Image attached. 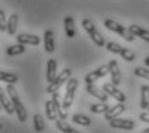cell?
<instances>
[{
	"label": "cell",
	"instance_id": "1",
	"mask_svg": "<svg viewBox=\"0 0 149 133\" xmlns=\"http://www.w3.org/2000/svg\"><path fill=\"white\" fill-rule=\"evenodd\" d=\"M7 90H8V94H9L10 100L13 102V106H14V111H16V115L18 118L19 121H26L27 119V111L25 110V106L22 105L21 100L18 97V93H17L16 88H14V84H7Z\"/></svg>",
	"mask_w": 149,
	"mask_h": 133
},
{
	"label": "cell",
	"instance_id": "2",
	"mask_svg": "<svg viewBox=\"0 0 149 133\" xmlns=\"http://www.w3.org/2000/svg\"><path fill=\"white\" fill-rule=\"evenodd\" d=\"M104 26L107 27L108 30L114 31V32H117L118 35H121L126 41H130V43H131V41L135 40V35L131 32L130 29H126V27H123L121 23L113 21V19H110V18L105 19V21H104Z\"/></svg>",
	"mask_w": 149,
	"mask_h": 133
},
{
	"label": "cell",
	"instance_id": "3",
	"mask_svg": "<svg viewBox=\"0 0 149 133\" xmlns=\"http://www.w3.org/2000/svg\"><path fill=\"white\" fill-rule=\"evenodd\" d=\"M82 27L87 31V34L90 35V38L92 39V41L97 45V47H104V45H107L105 44V39L102 38V35L97 31V29L95 27V25H93V22L91 21V19H88V18L83 19Z\"/></svg>",
	"mask_w": 149,
	"mask_h": 133
},
{
	"label": "cell",
	"instance_id": "4",
	"mask_svg": "<svg viewBox=\"0 0 149 133\" xmlns=\"http://www.w3.org/2000/svg\"><path fill=\"white\" fill-rule=\"evenodd\" d=\"M70 78H71V70L70 69H64L61 72H60V75H57L56 78H54L53 81H51V83L48 84L47 92L49 93V94L57 92V90L61 88V87L64 85Z\"/></svg>",
	"mask_w": 149,
	"mask_h": 133
},
{
	"label": "cell",
	"instance_id": "5",
	"mask_svg": "<svg viewBox=\"0 0 149 133\" xmlns=\"http://www.w3.org/2000/svg\"><path fill=\"white\" fill-rule=\"evenodd\" d=\"M77 88H78V79L70 78L66 81V92H65V97H64V107L66 110L73 105Z\"/></svg>",
	"mask_w": 149,
	"mask_h": 133
},
{
	"label": "cell",
	"instance_id": "6",
	"mask_svg": "<svg viewBox=\"0 0 149 133\" xmlns=\"http://www.w3.org/2000/svg\"><path fill=\"white\" fill-rule=\"evenodd\" d=\"M109 71H110V67H109V63L108 65H101L100 67H97L96 70H93V71H91L90 74L86 75L84 78V81L86 84H92L97 81L99 79L104 78L107 74H109Z\"/></svg>",
	"mask_w": 149,
	"mask_h": 133
},
{
	"label": "cell",
	"instance_id": "7",
	"mask_svg": "<svg viewBox=\"0 0 149 133\" xmlns=\"http://www.w3.org/2000/svg\"><path fill=\"white\" fill-rule=\"evenodd\" d=\"M109 125L114 129H125V131H132L135 128V121L130 119H119L114 118L109 121Z\"/></svg>",
	"mask_w": 149,
	"mask_h": 133
},
{
	"label": "cell",
	"instance_id": "8",
	"mask_svg": "<svg viewBox=\"0 0 149 133\" xmlns=\"http://www.w3.org/2000/svg\"><path fill=\"white\" fill-rule=\"evenodd\" d=\"M102 89H104L109 96H111L114 100L118 101V102H125L126 101L125 93H122L121 90L117 88V85H114L113 83H105L104 85H102Z\"/></svg>",
	"mask_w": 149,
	"mask_h": 133
},
{
	"label": "cell",
	"instance_id": "9",
	"mask_svg": "<svg viewBox=\"0 0 149 133\" xmlns=\"http://www.w3.org/2000/svg\"><path fill=\"white\" fill-rule=\"evenodd\" d=\"M0 103H1L3 109L5 110V112H7L8 115H12L14 114V106H13V102L12 100H10L9 94H7L5 93V89L3 88V87H0Z\"/></svg>",
	"mask_w": 149,
	"mask_h": 133
},
{
	"label": "cell",
	"instance_id": "10",
	"mask_svg": "<svg viewBox=\"0 0 149 133\" xmlns=\"http://www.w3.org/2000/svg\"><path fill=\"white\" fill-rule=\"evenodd\" d=\"M52 101H53L54 106H56V110H57V112H58L60 119H64L65 120V119L68 118V112H66V109L64 107V100H62L61 94L58 93V90L52 93Z\"/></svg>",
	"mask_w": 149,
	"mask_h": 133
},
{
	"label": "cell",
	"instance_id": "11",
	"mask_svg": "<svg viewBox=\"0 0 149 133\" xmlns=\"http://www.w3.org/2000/svg\"><path fill=\"white\" fill-rule=\"evenodd\" d=\"M109 67H110V71H109V74H110V78H111V83L114 84V85L118 87L119 84H121V70H119V66H118V62L116 61V59H111L110 62H109Z\"/></svg>",
	"mask_w": 149,
	"mask_h": 133
},
{
	"label": "cell",
	"instance_id": "12",
	"mask_svg": "<svg viewBox=\"0 0 149 133\" xmlns=\"http://www.w3.org/2000/svg\"><path fill=\"white\" fill-rule=\"evenodd\" d=\"M86 89H87V92L90 93L91 96H93V97H96L97 100L102 101V102H107L108 101V93L105 92L104 89H100L99 87L95 85V83L92 84H87V87H86Z\"/></svg>",
	"mask_w": 149,
	"mask_h": 133
},
{
	"label": "cell",
	"instance_id": "13",
	"mask_svg": "<svg viewBox=\"0 0 149 133\" xmlns=\"http://www.w3.org/2000/svg\"><path fill=\"white\" fill-rule=\"evenodd\" d=\"M17 43H21L25 45H39L40 44V38L33 34H19L17 35Z\"/></svg>",
	"mask_w": 149,
	"mask_h": 133
},
{
	"label": "cell",
	"instance_id": "14",
	"mask_svg": "<svg viewBox=\"0 0 149 133\" xmlns=\"http://www.w3.org/2000/svg\"><path fill=\"white\" fill-rule=\"evenodd\" d=\"M126 110V107H125V105H123V102H119L118 105H116V106H113V107H110V109L108 110L107 112L104 114V116L107 120L110 121L111 119H114V118H118L119 115L122 114L123 111Z\"/></svg>",
	"mask_w": 149,
	"mask_h": 133
},
{
	"label": "cell",
	"instance_id": "15",
	"mask_svg": "<svg viewBox=\"0 0 149 133\" xmlns=\"http://www.w3.org/2000/svg\"><path fill=\"white\" fill-rule=\"evenodd\" d=\"M64 27H65V34L68 38L73 39L75 36V22L74 18L70 16H66L64 18Z\"/></svg>",
	"mask_w": 149,
	"mask_h": 133
},
{
	"label": "cell",
	"instance_id": "16",
	"mask_svg": "<svg viewBox=\"0 0 149 133\" xmlns=\"http://www.w3.org/2000/svg\"><path fill=\"white\" fill-rule=\"evenodd\" d=\"M44 48L47 53L54 52V35H53V31L51 30H47L44 32Z\"/></svg>",
	"mask_w": 149,
	"mask_h": 133
},
{
	"label": "cell",
	"instance_id": "17",
	"mask_svg": "<svg viewBox=\"0 0 149 133\" xmlns=\"http://www.w3.org/2000/svg\"><path fill=\"white\" fill-rule=\"evenodd\" d=\"M56 76H57V62L53 58H51L47 63V75H45V79H47L48 83H51V81L54 80Z\"/></svg>",
	"mask_w": 149,
	"mask_h": 133
},
{
	"label": "cell",
	"instance_id": "18",
	"mask_svg": "<svg viewBox=\"0 0 149 133\" xmlns=\"http://www.w3.org/2000/svg\"><path fill=\"white\" fill-rule=\"evenodd\" d=\"M128 29H130V31H131V32H132L135 36H137V38L143 39V40H145L147 43H149V31H148V30L143 29V27L137 26V25H131Z\"/></svg>",
	"mask_w": 149,
	"mask_h": 133
},
{
	"label": "cell",
	"instance_id": "19",
	"mask_svg": "<svg viewBox=\"0 0 149 133\" xmlns=\"http://www.w3.org/2000/svg\"><path fill=\"white\" fill-rule=\"evenodd\" d=\"M45 115H47V118L49 119V120L56 121L57 119H58V112H57L56 106H54L52 100H48L47 102H45Z\"/></svg>",
	"mask_w": 149,
	"mask_h": 133
},
{
	"label": "cell",
	"instance_id": "20",
	"mask_svg": "<svg viewBox=\"0 0 149 133\" xmlns=\"http://www.w3.org/2000/svg\"><path fill=\"white\" fill-rule=\"evenodd\" d=\"M17 26H18V16L16 13H13L12 16L8 19V26H7V31L9 35H14L17 31Z\"/></svg>",
	"mask_w": 149,
	"mask_h": 133
},
{
	"label": "cell",
	"instance_id": "21",
	"mask_svg": "<svg viewBox=\"0 0 149 133\" xmlns=\"http://www.w3.org/2000/svg\"><path fill=\"white\" fill-rule=\"evenodd\" d=\"M149 106V85H141V100H140V107L147 110Z\"/></svg>",
	"mask_w": 149,
	"mask_h": 133
},
{
	"label": "cell",
	"instance_id": "22",
	"mask_svg": "<svg viewBox=\"0 0 149 133\" xmlns=\"http://www.w3.org/2000/svg\"><path fill=\"white\" fill-rule=\"evenodd\" d=\"M25 44H21V43H17L14 45H10V47H8L7 49V54L8 56H18V54H22V53L25 52Z\"/></svg>",
	"mask_w": 149,
	"mask_h": 133
},
{
	"label": "cell",
	"instance_id": "23",
	"mask_svg": "<svg viewBox=\"0 0 149 133\" xmlns=\"http://www.w3.org/2000/svg\"><path fill=\"white\" fill-rule=\"evenodd\" d=\"M0 81H4L7 84H14L18 81V76L16 74H10V72L0 70Z\"/></svg>",
	"mask_w": 149,
	"mask_h": 133
},
{
	"label": "cell",
	"instance_id": "24",
	"mask_svg": "<svg viewBox=\"0 0 149 133\" xmlns=\"http://www.w3.org/2000/svg\"><path fill=\"white\" fill-rule=\"evenodd\" d=\"M109 109H110V107H109V105L107 102L95 103V105H91L90 106V111L93 112V114H105Z\"/></svg>",
	"mask_w": 149,
	"mask_h": 133
},
{
	"label": "cell",
	"instance_id": "25",
	"mask_svg": "<svg viewBox=\"0 0 149 133\" xmlns=\"http://www.w3.org/2000/svg\"><path fill=\"white\" fill-rule=\"evenodd\" d=\"M71 120L74 121V123L79 124V125H83V127H88L91 125V119L88 116H86V115H82V114H75L71 116Z\"/></svg>",
	"mask_w": 149,
	"mask_h": 133
},
{
	"label": "cell",
	"instance_id": "26",
	"mask_svg": "<svg viewBox=\"0 0 149 133\" xmlns=\"http://www.w3.org/2000/svg\"><path fill=\"white\" fill-rule=\"evenodd\" d=\"M56 127L61 132H65V133H75L77 132L73 127H70L68 123H65L64 119H57V120H56Z\"/></svg>",
	"mask_w": 149,
	"mask_h": 133
},
{
	"label": "cell",
	"instance_id": "27",
	"mask_svg": "<svg viewBox=\"0 0 149 133\" xmlns=\"http://www.w3.org/2000/svg\"><path fill=\"white\" fill-rule=\"evenodd\" d=\"M34 120V128H35L36 132H43L45 128V124H44V120H43V116L40 114H35L33 118Z\"/></svg>",
	"mask_w": 149,
	"mask_h": 133
},
{
	"label": "cell",
	"instance_id": "28",
	"mask_svg": "<svg viewBox=\"0 0 149 133\" xmlns=\"http://www.w3.org/2000/svg\"><path fill=\"white\" fill-rule=\"evenodd\" d=\"M121 57L123 59H126V61H128V62H132V61H135V54H134L132 52H131L130 49H127V48H122V50H121Z\"/></svg>",
	"mask_w": 149,
	"mask_h": 133
},
{
	"label": "cell",
	"instance_id": "29",
	"mask_svg": "<svg viewBox=\"0 0 149 133\" xmlns=\"http://www.w3.org/2000/svg\"><path fill=\"white\" fill-rule=\"evenodd\" d=\"M107 49L109 50L110 53H114V54H119L122 50V47L119 44L114 43V41H109L107 43Z\"/></svg>",
	"mask_w": 149,
	"mask_h": 133
},
{
	"label": "cell",
	"instance_id": "30",
	"mask_svg": "<svg viewBox=\"0 0 149 133\" xmlns=\"http://www.w3.org/2000/svg\"><path fill=\"white\" fill-rule=\"evenodd\" d=\"M134 72H135V75L139 76V78H143V79L149 80V70L148 69H144V67H136Z\"/></svg>",
	"mask_w": 149,
	"mask_h": 133
},
{
	"label": "cell",
	"instance_id": "31",
	"mask_svg": "<svg viewBox=\"0 0 149 133\" xmlns=\"http://www.w3.org/2000/svg\"><path fill=\"white\" fill-rule=\"evenodd\" d=\"M7 26H8V19L5 17L4 10L0 9V31H7Z\"/></svg>",
	"mask_w": 149,
	"mask_h": 133
},
{
	"label": "cell",
	"instance_id": "32",
	"mask_svg": "<svg viewBox=\"0 0 149 133\" xmlns=\"http://www.w3.org/2000/svg\"><path fill=\"white\" fill-rule=\"evenodd\" d=\"M139 118H140V120H143V121H147V123H149V110H148V111L141 112Z\"/></svg>",
	"mask_w": 149,
	"mask_h": 133
},
{
	"label": "cell",
	"instance_id": "33",
	"mask_svg": "<svg viewBox=\"0 0 149 133\" xmlns=\"http://www.w3.org/2000/svg\"><path fill=\"white\" fill-rule=\"evenodd\" d=\"M144 65H145V66H148V67H149V56L144 59Z\"/></svg>",
	"mask_w": 149,
	"mask_h": 133
},
{
	"label": "cell",
	"instance_id": "34",
	"mask_svg": "<svg viewBox=\"0 0 149 133\" xmlns=\"http://www.w3.org/2000/svg\"><path fill=\"white\" fill-rule=\"evenodd\" d=\"M143 133H149V128H145V129H143Z\"/></svg>",
	"mask_w": 149,
	"mask_h": 133
},
{
	"label": "cell",
	"instance_id": "35",
	"mask_svg": "<svg viewBox=\"0 0 149 133\" xmlns=\"http://www.w3.org/2000/svg\"><path fill=\"white\" fill-rule=\"evenodd\" d=\"M1 107H3V106H1V103H0V110H1Z\"/></svg>",
	"mask_w": 149,
	"mask_h": 133
},
{
	"label": "cell",
	"instance_id": "36",
	"mask_svg": "<svg viewBox=\"0 0 149 133\" xmlns=\"http://www.w3.org/2000/svg\"><path fill=\"white\" fill-rule=\"evenodd\" d=\"M147 110H149V106H148V109H147Z\"/></svg>",
	"mask_w": 149,
	"mask_h": 133
}]
</instances>
